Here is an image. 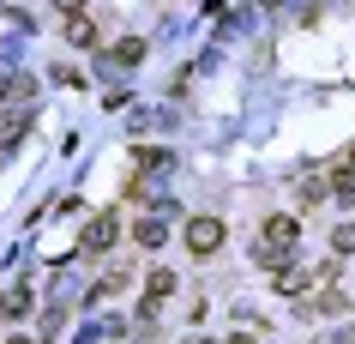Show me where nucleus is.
<instances>
[{
  "label": "nucleus",
  "instance_id": "obj_7",
  "mask_svg": "<svg viewBox=\"0 0 355 344\" xmlns=\"http://www.w3.org/2000/svg\"><path fill=\"white\" fill-rule=\"evenodd\" d=\"M277 290H289V296L307 290V272H301V266H283V272H277Z\"/></svg>",
  "mask_w": 355,
  "mask_h": 344
},
{
  "label": "nucleus",
  "instance_id": "obj_2",
  "mask_svg": "<svg viewBox=\"0 0 355 344\" xmlns=\"http://www.w3.org/2000/svg\"><path fill=\"white\" fill-rule=\"evenodd\" d=\"M295 236H301V229H295V218H271V224H265V248H295Z\"/></svg>",
  "mask_w": 355,
  "mask_h": 344
},
{
  "label": "nucleus",
  "instance_id": "obj_10",
  "mask_svg": "<svg viewBox=\"0 0 355 344\" xmlns=\"http://www.w3.org/2000/svg\"><path fill=\"white\" fill-rule=\"evenodd\" d=\"M24 308H31V296H24V290H12V296L0 302V314H24Z\"/></svg>",
  "mask_w": 355,
  "mask_h": 344
},
{
  "label": "nucleus",
  "instance_id": "obj_5",
  "mask_svg": "<svg viewBox=\"0 0 355 344\" xmlns=\"http://www.w3.org/2000/svg\"><path fill=\"white\" fill-rule=\"evenodd\" d=\"M67 37H73L78 49H96V24L85 19V13H73V19H67Z\"/></svg>",
  "mask_w": 355,
  "mask_h": 344
},
{
  "label": "nucleus",
  "instance_id": "obj_8",
  "mask_svg": "<svg viewBox=\"0 0 355 344\" xmlns=\"http://www.w3.org/2000/svg\"><path fill=\"white\" fill-rule=\"evenodd\" d=\"M0 97H6V103H19V97H31V79H6V85H0Z\"/></svg>",
  "mask_w": 355,
  "mask_h": 344
},
{
  "label": "nucleus",
  "instance_id": "obj_3",
  "mask_svg": "<svg viewBox=\"0 0 355 344\" xmlns=\"http://www.w3.org/2000/svg\"><path fill=\"white\" fill-rule=\"evenodd\" d=\"M109 242H114V218L103 211V218H91V229H85V248H91V254H103Z\"/></svg>",
  "mask_w": 355,
  "mask_h": 344
},
{
  "label": "nucleus",
  "instance_id": "obj_4",
  "mask_svg": "<svg viewBox=\"0 0 355 344\" xmlns=\"http://www.w3.org/2000/svg\"><path fill=\"white\" fill-rule=\"evenodd\" d=\"M145 296H150V308L163 302V296H175V272H163V266H157V272L145 278Z\"/></svg>",
  "mask_w": 355,
  "mask_h": 344
},
{
  "label": "nucleus",
  "instance_id": "obj_12",
  "mask_svg": "<svg viewBox=\"0 0 355 344\" xmlns=\"http://www.w3.org/2000/svg\"><path fill=\"white\" fill-rule=\"evenodd\" d=\"M229 344H253V338H229Z\"/></svg>",
  "mask_w": 355,
  "mask_h": 344
},
{
  "label": "nucleus",
  "instance_id": "obj_9",
  "mask_svg": "<svg viewBox=\"0 0 355 344\" xmlns=\"http://www.w3.org/2000/svg\"><path fill=\"white\" fill-rule=\"evenodd\" d=\"M331 242H337V254H355V224H337Z\"/></svg>",
  "mask_w": 355,
  "mask_h": 344
},
{
  "label": "nucleus",
  "instance_id": "obj_11",
  "mask_svg": "<svg viewBox=\"0 0 355 344\" xmlns=\"http://www.w3.org/2000/svg\"><path fill=\"white\" fill-rule=\"evenodd\" d=\"M60 6H67V13H78V6H85V0H60Z\"/></svg>",
  "mask_w": 355,
  "mask_h": 344
},
{
  "label": "nucleus",
  "instance_id": "obj_1",
  "mask_svg": "<svg viewBox=\"0 0 355 344\" xmlns=\"http://www.w3.org/2000/svg\"><path fill=\"white\" fill-rule=\"evenodd\" d=\"M187 248L193 254H217L223 248V224H217V218H193L187 224Z\"/></svg>",
  "mask_w": 355,
  "mask_h": 344
},
{
  "label": "nucleus",
  "instance_id": "obj_13",
  "mask_svg": "<svg viewBox=\"0 0 355 344\" xmlns=\"http://www.w3.org/2000/svg\"><path fill=\"white\" fill-rule=\"evenodd\" d=\"M12 344H37V338H12Z\"/></svg>",
  "mask_w": 355,
  "mask_h": 344
},
{
  "label": "nucleus",
  "instance_id": "obj_6",
  "mask_svg": "<svg viewBox=\"0 0 355 344\" xmlns=\"http://www.w3.org/2000/svg\"><path fill=\"white\" fill-rule=\"evenodd\" d=\"M132 236H139V242H145V248H163V236H168V229L157 224V218H145V224L132 229Z\"/></svg>",
  "mask_w": 355,
  "mask_h": 344
}]
</instances>
